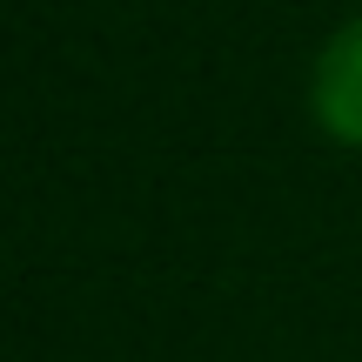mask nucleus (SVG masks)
<instances>
[{"label":"nucleus","mask_w":362,"mask_h":362,"mask_svg":"<svg viewBox=\"0 0 362 362\" xmlns=\"http://www.w3.org/2000/svg\"><path fill=\"white\" fill-rule=\"evenodd\" d=\"M309 107H315V121H322V134L362 148V13H356L349 27H336L329 47L315 54Z\"/></svg>","instance_id":"obj_1"}]
</instances>
